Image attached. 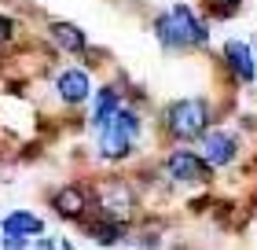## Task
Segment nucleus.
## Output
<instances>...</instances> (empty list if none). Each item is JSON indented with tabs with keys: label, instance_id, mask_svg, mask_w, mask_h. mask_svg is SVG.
I'll return each mask as SVG.
<instances>
[{
	"label": "nucleus",
	"instance_id": "1",
	"mask_svg": "<svg viewBox=\"0 0 257 250\" xmlns=\"http://www.w3.org/2000/svg\"><path fill=\"white\" fill-rule=\"evenodd\" d=\"M155 33L166 48H180V44H206V26L195 19L188 4H177L155 22Z\"/></svg>",
	"mask_w": 257,
	"mask_h": 250
},
{
	"label": "nucleus",
	"instance_id": "2",
	"mask_svg": "<svg viewBox=\"0 0 257 250\" xmlns=\"http://www.w3.org/2000/svg\"><path fill=\"white\" fill-rule=\"evenodd\" d=\"M136 114L133 111H114L107 122H103V140H99V151H103V158H125L128 147H133V136H136Z\"/></svg>",
	"mask_w": 257,
	"mask_h": 250
},
{
	"label": "nucleus",
	"instance_id": "3",
	"mask_svg": "<svg viewBox=\"0 0 257 250\" xmlns=\"http://www.w3.org/2000/svg\"><path fill=\"white\" fill-rule=\"evenodd\" d=\"M206 118H209V111H206L202 100H180V103L169 107V129H173V136H180V140L202 136Z\"/></svg>",
	"mask_w": 257,
	"mask_h": 250
},
{
	"label": "nucleus",
	"instance_id": "4",
	"mask_svg": "<svg viewBox=\"0 0 257 250\" xmlns=\"http://www.w3.org/2000/svg\"><path fill=\"white\" fill-rule=\"evenodd\" d=\"M44 221L30 210H15L4 217V246H26V235H41Z\"/></svg>",
	"mask_w": 257,
	"mask_h": 250
},
{
	"label": "nucleus",
	"instance_id": "5",
	"mask_svg": "<svg viewBox=\"0 0 257 250\" xmlns=\"http://www.w3.org/2000/svg\"><path fill=\"white\" fill-rule=\"evenodd\" d=\"M55 89H59V96L66 103H85L88 100V74L85 70H63L55 77Z\"/></svg>",
	"mask_w": 257,
	"mask_h": 250
},
{
	"label": "nucleus",
	"instance_id": "6",
	"mask_svg": "<svg viewBox=\"0 0 257 250\" xmlns=\"http://www.w3.org/2000/svg\"><path fill=\"white\" fill-rule=\"evenodd\" d=\"M202 158L209 165H228L235 158V140L228 133H206V144H202Z\"/></svg>",
	"mask_w": 257,
	"mask_h": 250
},
{
	"label": "nucleus",
	"instance_id": "7",
	"mask_svg": "<svg viewBox=\"0 0 257 250\" xmlns=\"http://www.w3.org/2000/svg\"><path fill=\"white\" fill-rule=\"evenodd\" d=\"M166 170L173 181H198V173H202V158H198L195 151H173L166 158Z\"/></svg>",
	"mask_w": 257,
	"mask_h": 250
},
{
	"label": "nucleus",
	"instance_id": "8",
	"mask_svg": "<svg viewBox=\"0 0 257 250\" xmlns=\"http://www.w3.org/2000/svg\"><path fill=\"white\" fill-rule=\"evenodd\" d=\"M224 59H228V66L235 70V77H239V81H250V77L257 74L253 55H250V48H246L242 41H228V44H224Z\"/></svg>",
	"mask_w": 257,
	"mask_h": 250
},
{
	"label": "nucleus",
	"instance_id": "9",
	"mask_svg": "<svg viewBox=\"0 0 257 250\" xmlns=\"http://www.w3.org/2000/svg\"><path fill=\"white\" fill-rule=\"evenodd\" d=\"M55 213H63V217H81V210H85V192L81 188H59L52 199Z\"/></svg>",
	"mask_w": 257,
	"mask_h": 250
},
{
	"label": "nucleus",
	"instance_id": "10",
	"mask_svg": "<svg viewBox=\"0 0 257 250\" xmlns=\"http://www.w3.org/2000/svg\"><path fill=\"white\" fill-rule=\"evenodd\" d=\"M52 37L55 41H59V48H66V52H81V48H85V33H81L77 26H70V22H55V26H52Z\"/></svg>",
	"mask_w": 257,
	"mask_h": 250
},
{
	"label": "nucleus",
	"instance_id": "11",
	"mask_svg": "<svg viewBox=\"0 0 257 250\" xmlns=\"http://www.w3.org/2000/svg\"><path fill=\"white\" fill-rule=\"evenodd\" d=\"M114 111H118V92L114 89H99V96H96V122L103 125Z\"/></svg>",
	"mask_w": 257,
	"mask_h": 250
},
{
	"label": "nucleus",
	"instance_id": "12",
	"mask_svg": "<svg viewBox=\"0 0 257 250\" xmlns=\"http://www.w3.org/2000/svg\"><path fill=\"white\" fill-rule=\"evenodd\" d=\"M92 235H96L99 243H114L121 235V224H92Z\"/></svg>",
	"mask_w": 257,
	"mask_h": 250
},
{
	"label": "nucleus",
	"instance_id": "13",
	"mask_svg": "<svg viewBox=\"0 0 257 250\" xmlns=\"http://www.w3.org/2000/svg\"><path fill=\"white\" fill-rule=\"evenodd\" d=\"M4 41H11V22L0 15V44H4Z\"/></svg>",
	"mask_w": 257,
	"mask_h": 250
},
{
	"label": "nucleus",
	"instance_id": "14",
	"mask_svg": "<svg viewBox=\"0 0 257 250\" xmlns=\"http://www.w3.org/2000/svg\"><path fill=\"white\" fill-rule=\"evenodd\" d=\"M228 4H235V0H228Z\"/></svg>",
	"mask_w": 257,
	"mask_h": 250
}]
</instances>
